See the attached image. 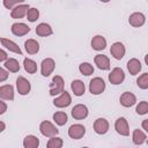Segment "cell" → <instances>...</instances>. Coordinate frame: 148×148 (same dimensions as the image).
<instances>
[{"instance_id":"obj_1","label":"cell","mask_w":148,"mask_h":148,"mask_svg":"<svg viewBox=\"0 0 148 148\" xmlns=\"http://www.w3.org/2000/svg\"><path fill=\"white\" fill-rule=\"evenodd\" d=\"M39 131L40 133L46 136V138H53V136H57V134L59 133V130L52 124L50 123L49 120H44L40 123L39 125Z\"/></svg>"},{"instance_id":"obj_2","label":"cell","mask_w":148,"mask_h":148,"mask_svg":"<svg viewBox=\"0 0 148 148\" xmlns=\"http://www.w3.org/2000/svg\"><path fill=\"white\" fill-rule=\"evenodd\" d=\"M64 91V79L60 75H54L51 83H50V95L51 96H56L59 95Z\"/></svg>"},{"instance_id":"obj_3","label":"cell","mask_w":148,"mask_h":148,"mask_svg":"<svg viewBox=\"0 0 148 148\" xmlns=\"http://www.w3.org/2000/svg\"><path fill=\"white\" fill-rule=\"evenodd\" d=\"M105 90V82L102 77H94L89 82V91L92 95H99Z\"/></svg>"},{"instance_id":"obj_4","label":"cell","mask_w":148,"mask_h":148,"mask_svg":"<svg viewBox=\"0 0 148 148\" xmlns=\"http://www.w3.org/2000/svg\"><path fill=\"white\" fill-rule=\"evenodd\" d=\"M125 80V73L120 67H114L109 74V81L111 84H120Z\"/></svg>"},{"instance_id":"obj_5","label":"cell","mask_w":148,"mask_h":148,"mask_svg":"<svg viewBox=\"0 0 148 148\" xmlns=\"http://www.w3.org/2000/svg\"><path fill=\"white\" fill-rule=\"evenodd\" d=\"M84 134H86V127L81 124H73L68 128V136L74 140H79L83 138Z\"/></svg>"},{"instance_id":"obj_6","label":"cell","mask_w":148,"mask_h":148,"mask_svg":"<svg viewBox=\"0 0 148 148\" xmlns=\"http://www.w3.org/2000/svg\"><path fill=\"white\" fill-rule=\"evenodd\" d=\"M114 128L117 131L118 134L123 135V136H127L130 135V127H128V123L126 120V118L124 117H119L116 123H114Z\"/></svg>"},{"instance_id":"obj_7","label":"cell","mask_w":148,"mask_h":148,"mask_svg":"<svg viewBox=\"0 0 148 148\" xmlns=\"http://www.w3.org/2000/svg\"><path fill=\"white\" fill-rule=\"evenodd\" d=\"M16 89L18 91L20 95H27L30 92V89H31V84L30 82L24 77V76H18L16 79Z\"/></svg>"},{"instance_id":"obj_8","label":"cell","mask_w":148,"mask_h":148,"mask_svg":"<svg viewBox=\"0 0 148 148\" xmlns=\"http://www.w3.org/2000/svg\"><path fill=\"white\" fill-rule=\"evenodd\" d=\"M71 103H72V97H71V95H69L66 90H64V91H62L58 97H56L54 101H53V104H54V106H57V108H67Z\"/></svg>"},{"instance_id":"obj_9","label":"cell","mask_w":148,"mask_h":148,"mask_svg":"<svg viewBox=\"0 0 148 148\" xmlns=\"http://www.w3.org/2000/svg\"><path fill=\"white\" fill-rule=\"evenodd\" d=\"M88 112H89L88 111V108L84 104H76L72 109V111H71L72 117L74 119H76V120H81V119L87 118L88 117Z\"/></svg>"},{"instance_id":"obj_10","label":"cell","mask_w":148,"mask_h":148,"mask_svg":"<svg viewBox=\"0 0 148 148\" xmlns=\"http://www.w3.org/2000/svg\"><path fill=\"white\" fill-rule=\"evenodd\" d=\"M125 52H126V50H125V46H124L123 43L116 42V43H113V44L111 45L110 53H111V56H112L114 59H117V60L123 59V57L125 56Z\"/></svg>"},{"instance_id":"obj_11","label":"cell","mask_w":148,"mask_h":148,"mask_svg":"<svg viewBox=\"0 0 148 148\" xmlns=\"http://www.w3.org/2000/svg\"><path fill=\"white\" fill-rule=\"evenodd\" d=\"M56 67V62L52 58H45L40 64V73L43 76H49Z\"/></svg>"},{"instance_id":"obj_12","label":"cell","mask_w":148,"mask_h":148,"mask_svg":"<svg viewBox=\"0 0 148 148\" xmlns=\"http://www.w3.org/2000/svg\"><path fill=\"white\" fill-rule=\"evenodd\" d=\"M119 102L125 108H131L133 106L135 103H136V97L134 94L130 92V91H125L120 95V98H119Z\"/></svg>"},{"instance_id":"obj_13","label":"cell","mask_w":148,"mask_h":148,"mask_svg":"<svg viewBox=\"0 0 148 148\" xmlns=\"http://www.w3.org/2000/svg\"><path fill=\"white\" fill-rule=\"evenodd\" d=\"M146 22V17L142 13L140 12H135L133 14L130 15L128 17V23L132 25V27H135V28H139L141 25H143Z\"/></svg>"},{"instance_id":"obj_14","label":"cell","mask_w":148,"mask_h":148,"mask_svg":"<svg viewBox=\"0 0 148 148\" xmlns=\"http://www.w3.org/2000/svg\"><path fill=\"white\" fill-rule=\"evenodd\" d=\"M10 30H12V32H13L15 36H18V37L24 36V35H27L28 32H30V28H29L25 23H22V22L13 23Z\"/></svg>"},{"instance_id":"obj_15","label":"cell","mask_w":148,"mask_h":148,"mask_svg":"<svg viewBox=\"0 0 148 148\" xmlns=\"http://www.w3.org/2000/svg\"><path fill=\"white\" fill-rule=\"evenodd\" d=\"M94 131L97 134H105L109 131V121L105 118H97L94 123Z\"/></svg>"},{"instance_id":"obj_16","label":"cell","mask_w":148,"mask_h":148,"mask_svg":"<svg viewBox=\"0 0 148 148\" xmlns=\"http://www.w3.org/2000/svg\"><path fill=\"white\" fill-rule=\"evenodd\" d=\"M0 98L2 101L14 99V88L12 84H2L0 87Z\"/></svg>"},{"instance_id":"obj_17","label":"cell","mask_w":148,"mask_h":148,"mask_svg":"<svg viewBox=\"0 0 148 148\" xmlns=\"http://www.w3.org/2000/svg\"><path fill=\"white\" fill-rule=\"evenodd\" d=\"M28 10H29V5H27V3H20V5H17L16 7H14L12 9L10 16L13 18H21L24 15H27Z\"/></svg>"},{"instance_id":"obj_18","label":"cell","mask_w":148,"mask_h":148,"mask_svg":"<svg viewBox=\"0 0 148 148\" xmlns=\"http://www.w3.org/2000/svg\"><path fill=\"white\" fill-rule=\"evenodd\" d=\"M94 61H95V65L102 69V71H108L110 69V60L104 54H96L95 58H94Z\"/></svg>"},{"instance_id":"obj_19","label":"cell","mask_w":148,"mask_h":148,"mask_svg":"<svg viewBox=\"0 0 148 148\" xmlns=\"http://www.w3.org/2000/svg\"><path fill=\"white\" fill-rule=\"evenodd\" d=\"M91 47L96 51H102L106 47V39L102 35H96L91 39Z\"/></svg>"},{"instance_id":"obj_20","label":"cell","mask_w":148,"mask_h":148,"mask_svg":"<svg viewBox=\"0 0 148 148\" xmlns=\"http://www.w3.org/2000/svg\"><path fill=\"white\" fill-rule=\"evenodd\" d=\"M0 42H1V45L3 46V47H6L7 50H9V51H12V52H14V53H17V54H22V50L20 49V46L16 44V43H14L13 40H10V39H8V38H1L0 39Z\"/></svg>"},{"instance_id":"obj_21","label":"cell","mask_w":148,"mask_h":148,"mask_svg":"<svg viewBox=\"0 0 148 148\" xmlns=\"http://www.w3.org/2000/svg\"><path fill=\"white\" fill-rule=\"evenodd\" d=\"M127 69L131 75H136L141 71V62L136 58H132L127 62Z\"/></svg>"},{"instance_id":"obj_22","label":"cell","mask_w":148,"mask_h":148,"mask_svg":"<svg viewBox=\"0 0 148 148\" xmlns=\"http://www.w3.org/2000/svg\"><path fill=\"white\" fill-rule=\"evenodd\" d=\"M71 88L75 96H82L86 91V86L81 80H74L71 83Z\"/></svg>"},{"instance_id":"obj_23","label":"cell","mask_w":148,"mask_h":148,"mask_svg":"<svg viewBox=\"0 0 148 148\" xmlns=\"http://www.w3.org/2000/svg\"><path fill=\"white\" fill-rule=\"evenodd\" d=\"M24 47H25V51L29 53V54H36L38 51H39V44L37 40L30 38L28 40L24 42Z\"/></svg>"},{"instance_id":"obj_24","label":"cell","mask_w":148,"mask_h":148,"mask_svg":"<svg viewBox=\"0 0 148 148\" xmlns=\"http://www.w3.org/2000/svg\"><path fill=\"white\" fill-rule=\"evenodd\" d=\"M52 28L50 24L47 23H39L36 28V34L40 37H46V36H50L52 35Z\"/></svg>"},{"instance_id":"obj_25","label":"cell","mask_w":148,"mask_h":148,"mask_svg":"<svg viewBox=\"0 0 148 148\" xmlns=\"http://www.w3.org/2000/svg\"><path fill=\"white\" fill-rule=\"evenodd\" d=\"M39 139L35 135H27L23 139V147L24 148H38Z\"/></svg>"},{"instance_id":"obj_26","label":"cell","mask_w":148,"mask_h":148,"mask_svg":"<svg viewBox=\"0 0 148 148\" xmlns=\"http://www.w3.org/2000/svg\"><path fill=\"white\" fill-rule=\"evenodd\" d=\"M3 66H5V68H6L7 71H9V72H12V73H17V72L20 71V64H18V61H17L16 59H14V58H8V59L5 61Z\"/></svg>"},{"instance_id":"obj_27","label":"cell","mask_w":148,"mask_h":148,"mask_svg":"<svg viewBox=\"0 0 148 148\" xmlns=\"http://www.w3.org/2000/svg\"><path fill=\"white\" fill-rule=\"evenodd\" d=\"M147 139V135L141 131V130H134L133 131V134H132V141L134 145H142Z\"/></svg>"},{"instance_id":"obj_28","label":"cell","mask_w":148,"mask_h":148,"mask_svg":"<svg viewBox=\"0 0 148 148\" xmlns=\"http://www.w3.org/2000/svg\"><path fill=\"white\" fill-rule=\"evenodd\" d=\"M23 66H24L25 72H28L29 74H35L37 72V64H36V61H34L30 58H24Z\"/></svg>"},{"instance_id":"obj_29","label":"cell","mask_w":148,"mask_h":148,"mask_svg":"<svg viewBox=\"0 0 148 148\" xmlns=\"http://www.w3.org/2000/svg\"><path fill=\"white\" fill-rule=\"evenodd\" d=\"M53 120H54V123H56L57 125H59V126H64V125L67 123L68 117H67V114H66L65 112H62V111H58V112L53 113Z\"/></svg>"},{"instance_id":"obj_30","label":"cell","mask_w":148,"mask_h":148,"mask_svg":"<svg viewBox=\"0 0 148 148\" xmlns=\"http://www.w3.org/2000/svg\"><path fill=\"white\" fill-rule=\"evenodd\" d=\"M79 71H80L81 74L88 76V75H91V74L94 73V67H92V65L89 64V62H82V64L79 66Z\"/></svg>"},{"instance_id":"obj_31","label":"cell","mask_w":148,"mask_h":148,"mask_svg":"<svg viewBox=\"0 0 148 148\" xmlns=\"http://www.w3.org/2000/svg\"><path fill=\"white\" fill-rule=\"evenodd\" d=\"M62 139L59 136H53L50 138V140L47 141L46 148H61L62 147Z\"/></svg>"},{"instance_id":"obj_32","label":"cell","mask_w":148,"mask_h":148,"mask_svg":"<svg viewBox=\"0 0 148 148\" xmlns=\"http://www.w3.org/2000/svg\"><path fill=\"white\" fill-rule=\"evenodd\" d=\"M136 84L140 89H148V73L141 74L136 79Z\"/></svg>"},{"instance_id":"obj_33","label":"cell","mask_w":148,"mask_h":148,"mask_svg":"<svg viewBox=\"0 0 148 148\" xmlns=\"http://www.w3.org/2000/svg\"><path fill=\"white\" fill-rule=\"evenodd\" d=\"M135 111H136V113L140 114V116H143V114L148 113V102H146V101H141V102L136 105Z\"/></svg>"},{"instance_id":"obj_34","label":"cell","mask_w":148,"mask_h":148,"mask_svg":"<svg viewBox=\"0 0 148 148\" xmlns=\"http://www.w3.org/2000/svg\"><path fill=\"white\" fill-rule=\"evenodd\" d=\"M38 17H39V10L37 8H29V10L27 13V18L30 22H35Z\"/></svg>"},{"instance_id":"obj_35","label":"cell","mask_w":148,"mask_h":148,"mask_svg":"<svg viewBox=\"0 0 148 148\" xmlns=\"http://www.w3.org/2000/svg\"><path fill=\"white\" fill-rule=\"evenodd\" d=\"M22 1L20 0V1H8V0H3L2 1V3H3V6L7 8V9H13L14 7H16L17 5H20Z\"/></svg>"},{"instance_id":"obj_36","label":"cell","mask_w":148,"mask_h":148,"mask_svg":"<svg viewBox=\"0 0 148 148\" xmlns=\"http://www.w3.org/2000/svg\"><path fill=\"white\" fill-rule=\"evenodd\" d=\"M8 77V72L5 68H0V82H3Z\"/></svg>"},{"instance_id":"obj_37","label":"cell","mask_w":148,"mask_h":148,"mask_svg":"<svg viewBox=\"0 0 148 148\" xmlns=\"http://www.w3.org/2000/svg\"><path fill=\"white\" fill-rule=\"evenodd\" d=\"M8 58H7V53H6V51L5 50H0V61L1 62H3V61H6Z\"/></svg>"},{"instance_id":"obj_38","label":"cell","mask_w":148,"mask_h":148,"mask_svg":"<svg viewBox=\"0 0 148 148\" xmlns=\"http://www.w3.org/2000/svg\"><path fill=\"white\" fill-rule=\"evenodd\" d=\"M0 105H1V110H0V114H3L6 111H7V105H6V103L2 101V102H0Z\"/></svg>"},{"instance_id":"obj_39","label":"cell","mask_w":148,"mask_h":148,"mask_svg":"<svg viewBox=\"0 0 148 148\" xmlns=\"http://www.w3.org/2000/svg\"><path fill=\"white\" fill-rule=\"evenodd\" d=\"M141 126H142V128H143V130L146 131V133L148 134V119H145V120L142 121Z\"/></svg>"},{"instance_id":"obj_40","label":"cell","mask_w":148,"mask_h":148,"mask_svg":"<svg viewBox=\"0 0 148 148\" xmlns=\"http://www.w3.org/2000/svg\"><path fill=\"white\" fill-rule=\"evenodd\" d=\"M145 62L147 64V66H148V53L145 56Z\"/></svg>"},{"instance_id":"obj_41","label":"cell","mask_w":148,"mask_h":148,"mask_svg":"<svg viewBox=\"0 0 148 148\" xmlns=\"http://www.w3.org/2000/svg\"><path fill=\"white\" fill-rule=\"evenodd\" d=\"M3 130H5V123H3V121H1V130H0V131L2 132Z\"/></svg>"},{"instance_id":"obj_42","label":"cell","mask_w":148,"mask_h":148,"mask_svg":"<svg viewBox=\"0 0 148 148\" xmlns=\"http://www.w3.org/2000/svg\"><path fill=\"white\" fill-rule=\"evenodd\" d=\"M82 148H89V147H82Z\"/></svg>"}]
</instances>
